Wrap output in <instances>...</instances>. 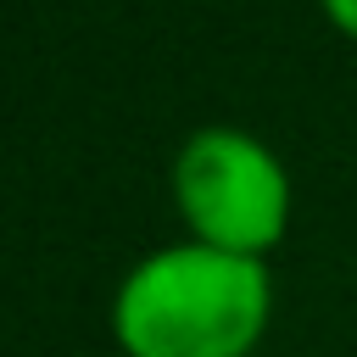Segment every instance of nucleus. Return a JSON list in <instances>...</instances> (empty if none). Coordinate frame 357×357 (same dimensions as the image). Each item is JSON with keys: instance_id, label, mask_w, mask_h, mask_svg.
Returning <instances> with one entry per match:
<instances>
[{"instance_id": "nucleus-1", "label": "nucleus", "mask_w": 357, "mask_h": 357, "mask_svg": "<svg viewBox=\"0 0 357 357\" xmlns=\"http://www.w3.org/2000/svg\"><path fill=\"white\" fill-rule=\"evenodd\" d=\"M268 312V262L178 240L123 273L112 296V340L123 357H251Z\"/></svg>"}, {"instance_id": "nucleus-2", "label": "nucleus", "mask_w": 357, "mask_h": 357, "mask_svg": "<svg viewBox=\"0 0 357 357\" xmlns=\"http://www.w3.org/2000/svg\"><path fill=\"white\" fill-rule=\"evenodd\" d=\"M173 201L190 223V240L268 257L290 229V173L245 128H195L173 156Z\"/></svg>"}, {"instance_id": "nucleus-3", "label": "nucleus", "mask_w": 357, "mask_h": 357, "mask_svg": "<svg viewBox=\"0 0 357 357\" xmlns=\"http://www.w3.org/2000/svg\"><path fill=\"white\" fill-rule=\"evenodd\" d=\"M318 6H324V17H329V28H335V33L357 39V0H318Z\"/></svg>"}]
</instances>
